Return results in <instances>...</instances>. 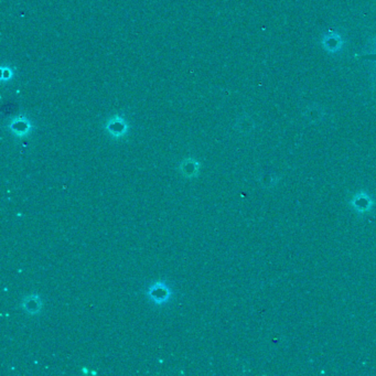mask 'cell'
I'll use <instances>...</instances> for the list:
<instances>
[{
	"label": "cell",
	"instance_id": "obj_1",
	"mask_svg": "<svg viewBox=\"0 0 376 376\" xmlns=\"http://www.w3.org/2000/svg\"><path fill=\"white\" fill-rule=\"evenodd\" d=\"M172 296V291L169 285L163 282V280H159L149 286L147 290V297L149 300L157 305L165 304L169 302Z\"/></svg>",
	"mask_w": 376,
	"mask_h": 376
},
{
	"label": "cell",
	"instance_id": "obj_2",
	"mask_svg": "<svg viewBox=\"0 0 376 376\" xmlns=\"http://www.w3.org/2000/svg\"><path fill=\"white\" fill-rule=\"evenodd\" d=\"M106 130L114 138H120L126 135L128 131V125L126 120L119 116H115L110 119L106 124Z\"/></svg>",
	"mask_w": 376,
	"mask_h": 376
},
{
	"label": "cell",
	"instance_id": "obj_3",
	"mask_svg": "<svg viewBox=\"0 0 376 376\" xmlns=\"http://www.w3.org/2000/svg\"><path fill=\"white\" fill-rule=\"evenodd\" d=\"M21 308L25 314L30 316H36L42 310V300L38 295H29L22 299Z\"/></svg>",
	"mask_w": 376,
	"mask_h": 376
},
{
	"label": "cell",
	"instance_id": "obj_4",
	"mask_svg": "<svg viewBox=\"0 0 376 376\" xmlns=\"http://www.w3.org/2000/svg\"><path fill=\"white\" fill-rule=\"evenodd\" d=\"M201 169V163L196 161L193 158H188L186 160H183L180 164V172L187 178H194L199 175Z\"/></svg>",
	"mask_w": 376,
	"mask_h": 376
},
{
	"label": "cell",
	"instance_id": "obj_5",
	"mask_svg": "<svg viewBox=\"0 0 376 376\" xmlns=\"http://www.w3.org/2000/svg\"><path fill=\"white\" fill-rule=\"evenodd\" d=\"M10 130L18 137H24L30 132L31 124L29 123L28 119H25L23 117H19L11 122Z\"/></svg>",
	"mask_w": 376,
	"mask_h": 376
},
{
	"label": "cell",
	"instance_id": "obj_6",
	"mask_svg": "<svg viewBox=\"0 0 376 376\" xmlns=\"http://www.w3.org/2000/svg\"><path fill=\"white\" fill-rule=\"evenodd\" d=\"M363 60H369V61H374L376 62V53H369V54H365L362 56Z\"/></svg>",
	"mask_w": 376,
	"mask_h": 376
}]
</instances>
